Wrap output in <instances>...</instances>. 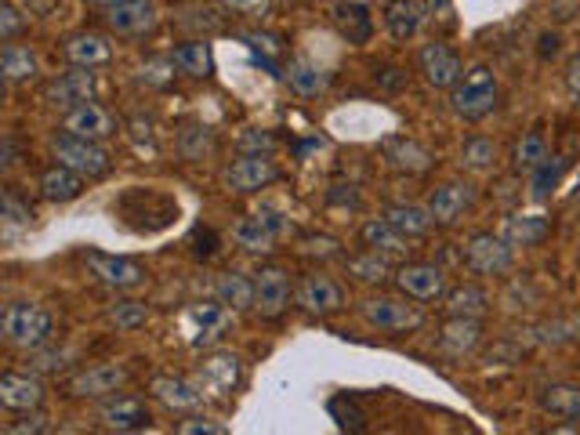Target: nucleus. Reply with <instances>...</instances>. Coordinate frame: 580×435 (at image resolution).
I'll return each instance as SVG.
<instances>
[{"mask_svg": "<svg viewBox=\"0 0 580 435\" xmlns=\"http://www.w3.org/2000/svg\"><path fill=\"white\" fill-rule=\"evenodd\" d=\"M4 341L11 348H22V352H33V348H44L52 341V330H55V319L47 308L41 305H30V302H11L4 308Z\"/></svg>", "mask_w": 580, "mask_h": 435, "instance_id": "nucleus-1", "label": "nucleus"}, {"mask_svg": "<svg viewBox=\"0 0 580 435\" xmlns=\"http://www.w3.org/2000/svg\"><path fill=\"white\" fill-rule=\"evenodd\" d=\"M497 102H501V87H497V80H493V73L486 66L468 69L450 91V109L461 120H483L497 109Z\"/></svg>", "mask_w": 580, "mask_h": 435, "instance_id": "nucleus-2", "label": "nucleus"}, {"mask_svg": "<svg viewBox=\"0 0 580 435\" xmlns=\"http://www.w3.org/2000/svg\"><path fill=\"white\" fill-rule=\"evenodd\" d=\"M360 313L370 327L385 330V334H414L425 327V313L414 305V297H389V294H374L360 302Z\"/></svg>", "mask_w": 580, "mask_h": 435, "instance_id": "nucleus-3", "label": "nucleus"}, {"mask_svg": "<svg viewBox=\"0 0 580 435\" xmlns=\"http://www.w3.org/2000/svg\"><path fill=\"white\" fill-rule=\"evenodd\" d=\"M52 156L58 160V164L73 167L77 174H84V178H102V174L109 171V153L102 149V142H91V139H80V134H69L62 131L52 139Z\"/></svg>", "mask_w": 580, "mask_h": 435, "instance_id": "nucleus-4", "label": "nucleus"}, {"mask_svg": "<svg viewBox=\"0 0 580 435\" xmlns=\"http://www.w3.org/2000/svg\"><path fill=\"white\" fill-rule=\"evenodd\" d=\"M512 243L497 232H475L464 247V265L475 272V276H504L512 269Z\"/></svg>", "mask_w": 580, "mask_h": 435, "instance_id": "nucleus-5", "label": "nucleus"}, {"mask_svg": "<svg viewBox=\"0 0 580 435\" xmlns=\"http://www.w3.org/2000/svg\"><path fill=\"white\" fill-rule=\"evenodd\" d=\"M84 265H88L91 276L109 291H134V287H145V280H150V272L131 258H113V254L91 251V254H84Z\"/></svg>", "mask_w": 580, "mask_h": 435, "instance_id": "nucleus-6", "label": "nucleus"}, {"mask_svg": "<svg viewBox=\"0 0 580 435\" xmlns=\"http://www.w3.org/2000/svg\"><path fill=\"white\" fill-rule=\"evenodd\" d=\"M280 178V167L273 164L269 156L262 153H243L240 160H232V164L221 171V182H226V189L232 193H262L265 185H273Z\"/></svg>", "mask_w": 580, "mask_h": 435, "instance_id": "nucleus-7", "label": "nucleus"}, {"mask_svg": "<svg viewBox=\"0 0 580 435\" xmlns=\"http://www.w3.org/2000/svg\"><path fill=\"white\" fill-rule=\"evenodd\" d=\"M291 305V276L280 265H262L254 272V313L262 319H280Z\"/></svg>", "mask_w": 580, "mask_h": 435, "instance_id": "nucleus-8", "label": "nucleus"}, {"mask_svg": "<svg viewBox=\"0 0 580 435\" xmlns=\"http://www.w3.org/2000/svg\"><path fill=\"white\" fill-rule=\"evenodd\" d=\"M417 73L425 77L428 87H436V91H453V84L464 77V66L458 52H450L447 44H425L422 52H417Z\"/></svg>", "mask_w": 580, "mask_h": 435, "instance_id": "nucleus-9", "label": "nucleus"}, {"mask_svg": "<svg viewBox=\"0 0 580 435\" xmlns=\"http://www.w3.org/2000/svg\"><path fill=\"white\" fill-rule=\"evenodd\" d=\"M392 280H396L400 294L414 297V302H439V297L447 294V272L439 265H425V261L400 265Z\"/></svg>", "mask_w": 580, "mask_h": 435, "instance_id": "nucleus-10", "label": "nucleus"}, {"mask_svg": "<svg viewBox=\"0 0 580 435\" xmlns=\"http://www.w3.org/2000/svg\"><path fill=\"white\" fill-rule=\"evenodd\" d=\"M95 91H98L95 73L84 69V66H73L69 73H62V77H55V80L44 84V98H47L52 106H62V109L95 102Z\"/></svg>", "mask_w": 580, "mask_h": 435, "instance_id": "nucleus-11", "label": "nucleus"}, {"mask_svg": "<svg viewBox=\"0 0 580 435\" xmlns=\"http://www.w3.org/2000/svg\"><path fill=\"white\" fill-rule=\"evenodd\" d=\"M298 305L313 316H335L344 308V291L324 272H308L298 283Z\"/></svg>", "mask_w": 580, "mask_h": 435, "instance_id": "nucleus-12", "label": "nucleus"}, {"mask_svg": "<svg viewBox=\"0 0 580 435\" xmlns=\"http://www.w3.org/2000/svg\"><path fill=\"white\" fill-rule=\"evenodd\" d=\"M62 131L80 134V139H91V142H106L109 134H117V117L109 113L106 106L84 102V106H73L69 113L62 117Z\"/></svg>", "mask_w": 580, "mask_h": 435, "instance_id": "nucleus-13", "label": "nucleus"}, {"mask_svg": "<svg viewBox=\"0 0 580 435\" xmlns=\"http://www.w3.org/2000/svg\"><path fill=\"white\" fill-rule=\"evenodd\" d=\"M475 204V189L468 182H447V185H439L436 193H431V200H428V210H431V218H436V226H458V221L464 218V210Z\"/></svg>", "mask_w": 580, "mask_h": 435, "instance_id": "nucleus-14", "label": "nucleus"}, {"mask_svg": "<svg viewBox=\"0 0 580 435\" xmlns=\"http://www.w3.org/2000/svg\"><path fill=\"white\" fill-rule=\"evenodd\" d=\"M156 22L160 15H156L153 0H128V4L106 11V26L117 36H145L156 30Z\"/></svg>", "mask_w": 580, "mask_h": 435, "instance_id": "nucleus-15", "label": "nucleus"}, {"mask_svg": "<svg viewBox=\"0 0 580 435\" xmlns=\"http://www.w3.org/2000/svg\"><path fill=\"white\" fill-rule=\"evenodd\" d=\"M98 421L113 432H142L153 425V414H150V406L142 400H134V395H113V400L102 403V410H98Z\"/></svg>", "mask_w": 580, "mask_h": 435, "instance_id": "nucleus-16", "label": "nucleus"}, {"mask_svg": "<svg viewBox=\"0 0 580 435\" xmlns=\"http://www.w3.org/2000/svg\"><path fill=\"white\" fill-rule=\"evenodd\" d=\"M204 392L211 395H229L240 384V359L232 352H215L200 363V378H196Z\"/></svg>", "mask_w": 580, "mask_h": 435, "instance_id": "nucleus-17", "label": "nucleus"}, {"mask_svg": "<svg viewBox=\"0 0 580 435\" xmlns=\"http://www.w3.org/2000/svg\"><path fill=\"white\" fill-rule=\"evenodd\" d=\"M123 384H128V370H123L120 363H98L91 370H84V374H77L69 381V392L73 395H117Z\"/></svg>", "mask_w": 580, "mask_h": 435, "instance_id": "nucleus-18", "label": "nucleus"}, {"mask_svg": "<svg viewBox=\"0 0 580 435\" xmlns=\"http://www.w3.org/2000/svg\"><path fill=\"white\" fill-rule=\"evenodd\" d=\"M0 403L15 414H30L44 403V384L30 374H4L0 378Z\"/></svg>", "mask_w": 580, "mask_h": 435, "instance_id": "nucleus-19", "label": "nucleus"}, {"mask_svg": "<svg viewBox=\"0 0 580 435\" xmlns=\"http://www.w3.org/2000/svg\"><path fill=\"white\" fill-rule=\"evenodd\" d=\"M360 236H363V243L370 247V251H377V254H385V258H406V254H411V240H406V236L396 226H392L385 215L363 221Z\"/></svg>", "mask_w": 580, "mask_h": 435, "instance_id": "nucleus-20", "label": "nucleus"}, {"mask_svg": "<svg viewBox=\"0 0 580 435\" xmlns=\"http://www.w3.org/2000/svg\"><path fill=\"white\" fill-rule=\"evenodd\" d=\"M41 196L47 204H73L84 196V174L66 164H55L41 174Z\"/></svg>", "mask_w": 580, "mask_h": 435, "instance_id": "nucleus-21", "label": "nucleus"}, {"mask_svg": "<svg viewBox=\"0 0 580 435\" xmlns=\"http://www.w3.org/2000/svg\"><path fill=\"white\" fill-rule=\"evenodd\" d=\"M150 392L156 395L167 410H193L204 403V389L185 378H153Z\"/></svg>", "mask_w": 580, "mask_h": 435, "instance_id": "nucleus-22", "label": "nucleus"}, {"mask_svg": "<svg viewBox=\"0 0 580 435\" xmlns=\"http://www.w3.org/2000/svg\"><path fill=\"white\" fill-rule=\"evenodd\" d=\"M66 58L73 66H84V69H98L113 58V44L98 33H77L66 41Z\"/></svg>", "mask_w": 580, "mask_h": 435, "instance_id": "nucleus-23", "label": "nucleus"}, {"mask_svg": "<svg viewBox=\"0 0 580 435\" xmlns=\"http://www.w3.org/2000/svg\"><path fill=\"white\" fill-rule=\"evenodd\" d=\"M276 229H273V221H269L265 215H251V218H243L237 221V229H232V240H237L243 251H251V254H269L276 247Z\"/></svg>", "mask_w": 580, "mask_h": 435, "instance_id": "nucleus-24", "label": "nucleus"}, {"mask_svg": "<svg viewBox=\"0 0 580 435\" xmlns=\"http://www.w3.org/2000/svg\"><path fill=\"white\" fill-rule=\"evenodd\" d=\"M215 297L229 313H247V308H254V280L243 272H221L215 280Z\"/></svg>", "mask_w": 580, "mask_h": 435, "instance_id": "nucleus-25", "label": "nucleus"}, {"mask_svg": "<svg viewBox=\"0 0 580 435\" xmlns=\"http://www.w3.org/2000/svg\"><path fill=\"white\" fill-rule=\"evenodd\" d=\"M483 338V327H479V319H464V316H450V323L442 327L439 334V348L447 356H468L472 348Z\"/></svg>", "mask_w": 580, "mask_h": 435, "instance_id": "nucleus-26", "label": "nucleus"}, {"mask_svg": "<svg viewBox=\"0 0 580 435\" xmlns=\"http://www.w3.org/2000/svg\"><path fill=\"white\" fill-rule=\"evenodd\" d=\"M422 19H425L422 0H392L385 8V26L392 33V41H411L422 30Z\"/></svg>", "mask_w": 580, "mask_h": 435, "instance_id": "nucleus-27", "label": "nucleus"}, {"mask_svg": "<svg viewBox=\"0 0 580 435\" xmlns=\"http://www.w3.org/2000/svg\"><path fill=\"white\" fill-rule=\"evenodd\" d=\"M548 232H551V221L545 215H512L504 218V229H501V236L512 247H537Z\"/></svg>", "mask_w": 580, "mask_h": 435, "instance_id": "nucleus-28", "label": "nucleus"}, {"mask_svg": "<svg viewBox=\"0 0 580 435\" xmlns=\"http://www.w3.org/2000/svg\"><path fill=\"white\" fill-rule=\"evenodd\" d=\"M175 66L178 73H185V77H193V80H207L215 73V58H211V44L207 41H185L175 47Z\"/></svg>", "mask_w": 580, "mask_h": 435, "instance_id": "nucleus-29", "label": "nucleus"}, {"mask_svg": "<svg viewBox=\"0 0 580 435\" xmlns=\"http://www.w3.org/2000/svg\"><path fill=\"white\" fill-rule=\"evenodd\" d=\"M385 218L406 236V240H422V236H428L431 226H436L431 210L417 207V204H392V207H385Z\"/></svg>", "mask_w": 580, "mask_h": 435, "instance_id": "nucleus-30", "label": "nucleus"}, {"mask_svg": "<svg viewBox=\"0 0 580 435\" xmlns=\"http://www.w3.org/2000/svg\"><path fill=\"white\" fill-rule=\"evenodd\" d=\"M36 69H41V62L30 52L26 44H4V52H0V73H4L8 84H30L36 77Z\"/></svg>", "mask_w": 580, "mask_h": 435, "instance_id": "nucleus-31", "label": "nucleus"}, {"mask_svg": "<svg viewBox=\"0 0 580 435\" xmlns=\"http://www.w3.org/2000/svg\"><path fill=\"white\" fill-rule=\"evenodd\" d=\"M283 80H287V84H291V91H294V95H302V98H316V95L327 87L324 69L313 66V62H308V58H291V62H287V69H283Z\"/></svg>", "mask_w": 580, "mask_h": 435, "instance_id": "nucleus-32", "label": "nucleus"}, {"mask_svg": "<svg viewBox=\"0 0 580 435\" xmlns=\"http://www.w3.org/2000/svg\"><path fill=\"white\" fill-rule=\"evenodd\" d=\"M540 406L555 417L580 421V384H548L540 389Z\"/></svg>", "mask_w": 580, "mask_h": 435, "instance_id": "nucleus-33", "label": "nucleus"}, {"mask_svg": "<svg viewBox=\"0 0 580 435\" xmlns=\"http://www.w3.org/2000/svg\"><path fill=\"white\" fill-rule=\"evenodd\" d=\"M490 308V297L483 287H472V283H464V287L450 291L447 294V313L450 316H464V319H483Z\"/></svg>", "mask_w": 580, "mask_h": 435, "instance_id": "nucleus-34", "label": "nucleus"}, {"mask_svg": "<svg viewBox=\"0 0 580 435\" xmlns=\"http://www.w3.org/2000/svg\"><path fill=\"white\" fill-rule=\"evenodd\" d=\"M389 261H392V258L377 254V251H370V247H366V254L344 258V269H349L352 276L360 280V283H385L389 276H396V272H392V265H389Z\"/></svg>", "mask_w": 580, "mask_h": 435, "instance_id": "nucleus-35", "label": "nucleus"}, {"mask_svg": "<svg viewBox=\"0 0 580 435\" xmlns=\"http://www.w3.org/2000/svg\"><path fill=\"white\" fill-rule=\"evenodd\" d=\"M385 156H389V164L396 167V171H411V174H422V171H428V167H431V156H428V149H422L417 142H406V139L389 142Z\"/></svg>", "mask_w": 580, "mask_h": 435, "instance_id": "nucleus-36", "label": "nucleus"}, {"mask_svg": "<svg viewBox=\"0 0 580 435\" xmlns=\"http://www.w3.org/2000/svg\"><path fill=\"white\" fill-rule=\"evenodd\" d=\"M548 160V142H545V134L540 131H529L523 134L519 142H515V153H512V164L519 174H534L540 164Z\"/></svg>", "mask_w": 580, "mask_h": 435, "instance_id": "nucleus-37", "label": "nucleus"}, {"mask_svg": "<svg viewBox=\"0 0 580 435\" xmlns=\"http://www.w3.org/2000/svg\"><path fill=\"white\" fill-rule=\"evenodd\" d=\"M461 164L468 171H486L497 164V145L493 139H483V134H472L464 145H461Z\"/></svg>", "mask_w": 580, "mask_h": 435, "instance_id": "nucleus-38", "label": "nucleus"}, {"mask_svg": "<svg viewBox=\"0 0 580 435\" xmlns=\"http://www.w3.org/2000/svg\"><path fill=\"white\" fill-rule=\"evenodd\" d=\"M150 305L145 302H134V297H128V302H117L113 308H109V323H113L117 330H139L150 323Z\"/></svg>", "mask_w": 580, "mask_h": 435, "instance_id": "nucleus-39", "label": "nucleus"}, {"mask_svg": "<svg viewBox=\"0 0 580 435\" xmlns=\"http://www.w3.org/2000/svg\"><path fill=\"white\" fill-rule=\"evenodd\" d=\"M562 167H566V160H545V164H540L534 174H529V178H534V196L537 200H545V196L555 189V185H559V174H562Z\"/></svg>", "mask_w": 580, "mask_h": 435, "instance_id": "nucleus-40", "label": "nucleus"}, {"mask_svg": "<svg viewBox=\"0 0 580 435\" xmlns=\"http://www.w3.org/2000/svg\"><path fill=\"white\" fill-rule=\"evenodd\" d=\"M69 352L66 348H58V352H41V348H33V359H30V367H33V374H62V370L69 367Z\"/></svg>", "mask_w": 580, "mask_h": 435, "instance_id": "nucleus-41", "label": "nucleus"}, {"mask_svg": "<svg viewBox=\"0 0 580 435\" xmlns=\"http://www.w3.org/2000/svg\"><path fill=\"white\" fill-rule=\"evenodd\" d=\"M26 22H30V19L22 15L15 4H4V8H0V41L11 44L22 30H26Z\"/></svg>", "mask_w": 580, "mask_h": 435, "instance_id": "nucleus-42", "label": "nucleus"}, {"mask_svg": "<svg viewBox=\"0 0 580 435\" xmlns=\"http://www.w3.org/2000/svg\"><path fill=\"white\" fill-rule=\"evenodd\" d=\"M178 432L182 435H229V428L215 417H185L178 421Z\"/></svg>", "mask_w": 580, "mask_h": 435, "instance_id": "nucleus-43", "label": "nucleus"}, {"mask_svg": "<svg viewBox=\"0 0 580 435\" xmlns=\"http://www.w3.org/2000/svg\"><path fill=\"white\" fill-rule=\"evenodd\" d=\"M175 58H153L150 66L142 69V80L145 84H153V87H164V84H171V77H175Z\"/></svg>", "mask_w": 580, "mask_h": 435, "instance_id": "nucleus-44", "label": "nucleus"}, {"mask_svg": "<svg viewBox=\"0 0 580 435\" xmlns=\"http://www.w3.org/2000/svg\"><path fill=\"white\" fill-rule=\"evenodd\" d=\"M229 11H237V15H243V19H262V15H269V4L273 0H221Z\"/></svg>", "mask_w": 580, "mask_h": 435, "instance_id": "nucleus-45", "label": "nucleus"}, {"mask_svg": "<svg viewBox=\"0 0 580 435\" xmlns=\"http://www.w3.org/2000/svg\"><path fill=\"white\" fill-rule=\"evenodd\" d=\"M4 218L11 221V226H30V221H33V210L22 207L11 193H4Z\"/></svg>", "mask_w": 580, "mask_h": 435, "instance_id": "nucleus-46", "label": "nucleus"}, {"mask_svg": "<svg viewBox=\"0 0 580 435\" xmlns=\"http://www.w3.org/2000/svg\"><path fill=\"white\" fill-rule=\"evenodd\" d=\"M566 87H570V95L580 102V55L570 62V69H566Z\"/></svg>", "mask_w": 580, "mask_h": 435, "instance_id": "nucleus-47", "label": "nucleus"}, {"mask_svg": "<svg viewBox=\"0 0 580 435\" xmlns=\"http://www.w3.org/2000/svg\"><path fill=\"white\" fill-rule=\"evenodd\" d=\"M44 428H47V417L36 414V417H30V425H8L4 432L8 435H22V432H44Z\"/></svg>", "mask_w": 580, "mask_h": 435, "instance_id": "nucleus-48", "label": "nucleus"}, {"mask_svg": "<svg viewBox=\"0 0 580 435\" xmlns=\"http://www.w3.org/2000/svg\"><path fill=\"white\" fill-rule=\"evenodd\" d=\"M243 149H258L262 153V149H273V139L269 134H243Z\"/></svg>", "mask_w": 580, "mask_h": 435, "instance_id": "nucleus-49", "label": "nucleus"}, {"mask_svg": "<svg viewBox=\"0 0 580 435\" xmlns=\"http://www.w3.org/2000/svg\"><path fill=\"white\" fill-rule=\"evenodd\" d=\"M422 8L428 11V15H436V11H447L450 0H422Z\"/></svg>", "mask_w": 580, "mask_h": 435, "instance_id": "nucleus-50", "label": "nucleus"}, {"mask_svg": "<svg viewBox=\"0 0 580 435\" xmlns=\"http://www.w3.org/2000/svg\"><path fill=\"white\" fill-rule=\"evenodd\" d=\"M91 8H102V11H113V8H120V4H128V0H88Z\"/></svg>", "mask_w": 580, "mask_h": 435, "instance_id": "nucleus-51", "label": "nucleus"}, {"mask_svg": "<svg viewBox=\"0 0 580 435\" xmlns=\"http://www.w3.org/2000/svg\"><path fill=\"white\" fill-rule=\"evenodd\" d=\"M573 204H580V178H577V189H573Z\"/></svg>", "mask_w": 580, "mask_h": 435, "instance_id": "nucleus-52", "label": "nucleus"}]
</instances>
